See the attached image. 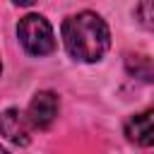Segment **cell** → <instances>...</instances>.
<instances>
[{"instance_id":"7","label":"cell","mask_w":154,"mask_h":154,"mask_svg":"<svg viewBox=\"0 0 154 154\" xmlns=\"http://www.w3.org/2000/svg\"><path fill=\"white\" fill-rule=\"evenodd\" d=\"M135 12H137V17H140L142 26H144V29H149V31H154V0L140 2Z\"/></svg>"},{"instance_id":"4","label":"cell","mask_w":154,"mask_h":154,"mask_svg":"<svg viewBox=\"0 0 154 154\" xmlns=\"http://www.w3.org/2000/svg\"><path fill=\"white\" fill-rule=\"evenodd\" d=\"M125 135L140 147H154V106L125 120Z\"/></svg>"},{"instance_id":"8","label":"cell","mask_w":154,"mask_h":154,"mask_svg":"<svg viewBox=\"0 0 154 154\" xmlns=\"http://www.w3.org/2000/svg\"><path fill=\"white\" fill-rule=\"evenodd\" d=\"M0 154H10V152H0Z\"/></svg>"},{"instance_id":"2","label":"cell","mask_w":154,"mask_h":154,"mask_svg":"<svg viewBox=\"0 0 154 154\" xmlns=\"http://www.w3.org/2000/svg\"><path fill=\"white\" fill-rule=\"evenodd\" d=\"M17 36L26 53L31 55H48L55 51V36L46 17L41 14H26L17 24Z\"/></svg>"},{"instance_id":"3","label":"cell","mask_w":154,"mask_h":154,"mask_svg":"<svg viewBox=\"0 0 154 154\" xmlns=\"http://www.w3.org/2000/svg\"><path fill=\"white\" fill-rule=\"evenodd\" d=\"M58 116V96L53 91H36L31 103H29V111H26V118L34 128H41L46 130Z\"/></svg>"},{"instance_id":"6","label":"cell","mask_w":154,"mask_h":154,"mask_svg":"<svg viewBox=\"0 0 154 154\" xmlns=\"http://www.w3.org/2000/svg\"><path fill=\"white\" fill-rule=\"evenodd\" d=\"M125 70L130 77L142 79V82H154V60L142 53H130L125 55Z\"/></svg>"},{"instance_id":"5","label":"cell","mask_w":154,"mask_h":154,"mask_svg":"<svg viewBox=\"0 0 154 154\" xmlns=\"http://www.w3.org/2000/svg\"><path fill=\"white\" fill-rule=\"evenodd\" d=\"M2 135L14 144H29V128L17 108H7L2 113Z\"/></svg>"},{"instance_id":"1","label":"cell","mask_w":154,"mask_h":154,"mask_svg":"<svg viewBox=\"0 0 154 154\" xmlns=\"http://www.w3.org/2000/svg\"><path fill=\"white\" fill-rule=\"evenodd\" d=\"M63 43L75 60L96 63L111 48V31L96 12H77L63 22Z\"/></svg>"}]
</instances>
